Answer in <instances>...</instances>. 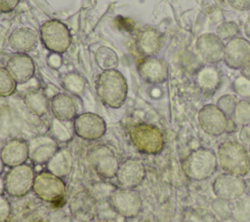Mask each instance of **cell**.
Wrapping results in <instances>:
<instances>
[{"label":"cell","mask_w":250,"mask_h":222,"mask_svg":"<svg viewBox=\"0 0 250 222\" xmlns=\"http://www.w3.org/2000/svg\"><path fill=\"white\" fill-rule=\"evenodd\" d=\"M8 43L17 54H27L37 48L38 36L35 31L28 27H20L10 34Z\"/></svg>","instance_id":"cell-22"},{"label":"cell","mask_w":250,"mask_h":222,"mask_svg":"<svg viewBox=\"0 0 250 222\" xmlns=\"http://www.w3.org/2000/svg\"><path fill=\"white\" fill-rule=\"evenodd\" d=\"M232 216L238 222H250V194H244L232 203Z\"/></svg>","instance_id":"cell-29"},{"label":"cell","mask_w":250,"mask_h":222,"mask_svg":"<svg viewBox=\"0 0 250 222\" xmlns=\"http://www.w3.org/2000/svg\"><path fill=\"white\" fill-rule=\"evenodd\" d=\"M212 190L218 199L233 202L246 193V183L243 177L223 173L213 180Z\"/></svg>","instance_id":"cell-12"},{"label":"cell","mask_w":250,"mask_h":222,"mask_svg":"<svg viewBox=\"0 0 250 222\" xmlns=\"http://www.w3.org/2000/svg\"><path fill=\"white\" fill-rule=\"evenodd\" d=\"M20 0H0V13H11L19 5Z\"/></svg>","instance_id":"cell-39"},{"label":"cell","mask_w":250,"mask_h":222,"mask_svg":"<svg viewBox=\"0 0 250 222\" xmlns=\"http://www.w3.org/2000/svg\"><path fill=\"white\" fill-rule=\"evenodd\" d=\"M96 61L102 70L116 69L118 65V56L109 47L102 46L96 52Z\"/></svg>","instance_id":"cell-28"},{"label":"cell","mask_w":250,"mask_h":222,"mask_svg":"<svg viewBox=\"0 0 250 222\" xmlns=\"http://www.w3.org/2000/svg\"><path fill=\"white\" fill-rule=\"evenodd\" d=\"M23 103L28 111L37 117L45 116L50 109V101L40 89H30L23 94Z\"/></svg>","instance_id":"cell-25"},{"label":"cell","mask_w":250,"mask_h":222,"mask_svg":"<svg viewBox=\"0 0 250 222\" xmlns=\"http://www.w3.org/2000/svg\"><path fill=\"white\" fill-rule=\"evenodd\" d=\"M232 120L237 126H249L250 125V101L247 99H239L232 114Z\"/></svg>","instance_id":"cell-32"},{"label":"cell","mask_w":250,"mask_h":222,"mask_svg":"<svg viewBox=\"0 0 250 222\" xmlns=\"http://www.w3.org/2000/svg\"><path fill=\"white\" fill-rule=\"evenodd\" d=\"M11 214V204L3 196H0V222H6Z\"/></svg>","instance_id":"cell-37"},{"label":"cell","mask_w":250,"mask_h":222,"mask_svg":"<svg viewBox=\"0 0 250 222\" xmlns=\"http://www.w3.org/2000/svg\"><path fill=\"white\" fill-rule=\"evenodd\" d=\"M88 161L96 173L105 179L115 177L120 164L114 151L104 144H100L90 149Z\"/></svg>","instance_id":"cell-7"},{"label":"cell","mask_w":250,"mask_h":222,"mask_svg":"<svg viewBox=\"0 0 250 222\" xmlns=\"http://www.w3.org/2000/svg\"><path fill=\"white\" fill-rule=\"evenodd\" d=\"M238 97L235 93H227L219 97L216 105L229 117L231 118L235 106L238 102Z\"/></svg>","instance_id":"cell-34"},{"label":"cell","mask_w":250,"mask_h":222,"mask_svg":"<svg viewBox=\"0 0 250 222\" xmlns=\"http://www.w3.org/2000/svg\"><path fill=\"white\" fill-rule=\"evenodd\" d=\"M72 122L74 133L81 139L96 141L105 134V121L96 113H81L77 115Z\"/></svg>","instance_id":"cell-10"},{"label":"cell","mask_w":250,"mask_h":222,"mask_svg":"<svg viewBox=\"0 0 250 222\" xmlns=\"http://www.w3.org/2000/svg\"><path fill=\"white\" fill-rule=\"evenodd\" d=\"M66 186L62 179L50 171H41L35 175L32 191L42 201L58 203L65 194Z\"/></svg>","instance_id":"cell-8"},{"label":"cell","mask_w":250,"mask_h":222,"mask_svg":"<svg viewBox=\"0 0 250 222\" xmlns=\"http://www.w3.org/2000/svg\"><path fill=\"white\" fill-rule=\"evenodd\" d=\"M231 87L237 96L242 97V99L250 98V79L249 78L241 74L233 80Z\"/></svg>","instance_id":"cell-35"},{"label":"cell","mask_w":250,"mask_h":222,"mask_svg":"<svg viewBox=\"0 0 250 222\" xmlns=\"http://www.w3.org/2000/svg\"><path fill=\"white\" fill-rule=\"evenodd\" d=\"M5 192V181L4 178L0 175V196L3 195Z\"/></svg>","instance_id":"cell-45"},{"label":"cell","mask_w":250,"mask_h":222,"mask_svg":"<svg viewBox=\"0 0 250 222\" xmlns=\"http://www.w3.org/2000/svg\"><path fill=\"white\" fill-rule=\"evenodd\" d=\"M4 166H5V165L3 164V162H2V160H1V158H0V174L3 172Z\"/></svg>","instance_id":"cell-46"},{"label":"cell","mask_w":250,"mask_h":222,"mask_svg":"<svg viewBox=\"0 0 250 222\" xmlns=\"http://www.w3.org/2000/svg\"><path fill=\"white\" fill-rule=\"evenodd\" d=\"M212 207L220 215H232V208L228 201L217 199L212 203Z\"/></svg>","instance_id":"cell-36"},{"label":"cell","mask_w":250,"mask_h":222,"mask_svg":"<svg viewBox=\"0 0 250 222\" xmlns=\"http://www.w3.org/2000/svg\"><path fill=\"white\" fill-rule=\"evenodd\" d=\"M100 222H116V221L111 220V219H105V220H102V221H100Z\"/></svg>","instance_id":"cell-47"},{"label":"cell","mask_w":250,"mask_h":222,"mask_svg":"<svg viewBox=\"0 0 250 222\" xmlns=\"http://www.w3.org/2000/svg\"><path fill=\"white\" fill-rule=\"evenodd\" d=\"M29 160L37 165L47 164L60 150L59 142L52 135H39L28 141Z\"/></svg>","instance_id":"cell-19"},{"label":"cell","mask_w":250,"mask_h":222,"mask_svg":"<svg viewBox=\"0 0 250 222\" xmlns=\"http://www.w3.org/2000/svg\"><path fill=\"white\" fill-rule=\"evenodd\" d=\"M47 170L62 178L67 176L73 167V159L67 149H60L46 164Z\"/></svg>","instance_id":"cell-26"},{"label":"cell","mask_w":250,"mask_h":222,"mask_svg":"<svg viewBox=\"0 0 250 222\" xmlns=\"http://www.w3.org/2000/svg\"><path fill=\"white\" fill-rule=\"evenodd\" d=\"M129 136L134 147L143 154H159L165 145L164 135L160 129L152 124L140 123L129 130Z\"/></svg>","instance_id":"cell-4"},{"label":"cell","mask_w":250,"mask_h":222,"mask_svg":"<svg viewBox=\"0 0 250 222\" xmlns=\"http://www.w3.org/2000/svg\"><path fill=\"white\" fill-rule=\"evenodd\" d=\"M239 25L233 20H227L221 22L216 28V35L223 41L228 42L233 38H236L240 34Z\"/></svg>","instance_id":"cell-31"},{"label":"cell","mask_w":250,"mask_h":222,"mask_svg":"<svg viewBox=\"0 0 250 222\" xmlns=\"http://www.w3.org/2000/svg\"><path fill=\"white\" fill-rule=\"evenodd\" d=\"M95 90L100 101L112 109L120 108L128 95L127 80L117 69H106L98 74Z\"/></svg>","instance_id":"cell-1"},{"label":"cell","mask_w":250,"mask_h":222,"mask_svg":"<svg viewBox=\"0 0 250 222\" xmlns=\"http://www.w3.org/2000/svg\"><path fill=\"white\" fill-rule=\"evenodd\" d=\"M108 200L115 212L125 218L138 216L143 207L141 196L135 189L122 187L116 189L111 193Z\"/></svg>","instance_id":"cell-9"},{"label":"cell","mask_w":250,"mask_h":222,"mask_svg":"<svg viewBox=\"0 0 250 222\" xmlns=\"http://www.w3.org/2000/svg\"><path fill=\"white\" fill-rule=\"evenodd\" d=\"M49 61H50V64L55 67V68H58L61 66L62 64V59H61V56L60 55H57V54H53L50 56L49 57Z\"/></svg>","instance_id":"cell-41"},{"label":"cell","mask_w":250,"mask_h":222,"mask_svg":"<svg viewBox=\"0 0 250 222\" xmlns=\"http://www.w3.org/2000/svg\"><path fill=\"white\" fill-rule=\"evenodd\" d=\"M218 166L225 173L244 177L250 171V159L248 150L240 142L227 140L217 149Z\"/></svg>","instance_id":"cell-2"},{"label":"cell","mask_w":250,"mask_h":222,"mask_svg":"<svg viewBox=\"0 0 250 222\" xmlns=\"http://www.w3.org/2000/svg\"><path fill=\"white\" fill-rule=\"evenodd\" d=\"M241 74L250 79V61L241 69Z\"/></svg>","instance_id":"cell-44"},{"label":"cell","mask_w":250,"mask_h":222,"mask_svg":"<svg viewBox=\"0 0 250 222\" xmlns=\"http://www.w3.org/2000/svg\"><path fill=\"white\" fill-rule=\"evenodd\" d=\"M17 82L6 67L0 66V96L8 97L17 90Z\"/></svg>","instance_id":"cell-33"},{"label":"cell","mask_w":250,"mask_h":222,"mask_svg":"<svg viewBox=\"0 0 250 222\" xmlns=\"http://www.w3.org/2000/svg\"><path fill=\"white\" fill-rule=\"evenodd\" d=\"M140 77L151 85H160L168 79V66L164 59L156 56H144L137 63Z\"/></svg>","instance_id":"cell-16"},{"label":"cell","mask_w":250,"mask_h":222,"mask_svg":"<svg viewBox=\"0 0 250 222\" xmlns=\"http://www.w3.org/2000/svg\"><path fill=\"white\" fill-rule=\"evenodd\" d=\"M223 61L230 69L241 70L250 61V41L238 36L226 42Z\"/></svg>","instance_id":"cell-13"},{"label":"cell","mask_w":250,"mask_h":222,"mask_svg":"<svg viewBox=\"0 0 250 222\" xmlns=\"http://www.w3.org/2000/svg\"><path fill=\"white\" fill-rule=\"evenodd\" d=\"M0 158L6 166L14 167L29 159L28 142L22 138H11L0 148Z\"/></svg>","instance_id":"cell-18"},{"label":"cell","mask_w":250,"mask_h":222,"mask_svg":"<svg viewBox=\"0 0 250 222\" xmlns=\"http://www.w3.org/2000/svg\"><path fill=\"white\" fill-rule=\"evenodd\" d=\"M229 5L239 12H246L250 10V0H227Z\"/></svg>","instance_id":"cell-38"},{"label":"cell","mask_w":250,"mask_h":222,"mask_svg":"<svg viewBox=\"0 0 250 222\" xmlns=\"http://www.w3.org/2000/svg\"><path fill=\"white\" fill-rule=\"evenodd\" d=\"M248 155H249V159H250V147H249V149H248Z\"/></svg>","instance_id":"cell-48"},{"label":"cell","mask_w":250,"mask_h":222,"mask_svg":"<svg viewBox=\"0 0 250 222\" xmlns=\"http://www.w3.org/2000/svg\"><path fill=\"white\" fill-rule=\"evenodd\" d=\"M182 168L184 173L191 180H205L217 171V155L212 149L205 147L197 148L183 160Z\"/></svg>","instance_id":"cell-3"},{"label":"cell","mask_w":250,"mask_h":222,"mask_svg":"<svg viewBox=\"0 0 250 222\" xmlns=\"http://www.w3.org/2000/svg\"><path fill=\"white\" fill-rule=\"evenodd\" d=\"M50 109L54 118L60 121H73L77 116V107L67 93H56L50 100Z\"/></svg>","instance_id":"cell-23"},{"label":"cell","mask_w":250,"mask_h":222,"mask_svg":"<svg viewBox=\"0 0 250 222\" xmlns=\"http://www.w3.org/2000/svg\"><path fill=\"white\" fill-rule=\"evenodd\" d=\"M225 43L215 33L200 34L195 42V50L205 64L216 65L223 60Z\"/></svg>","instance_id":"cell-15"},{"label":"cell","mask_w":250,"mask_h":222,"mask_svg":"<svg viewBox=\"0 0 250 222\" xmlns=\"http://www.w3.org/2000/svg\"><path fill=\"white\" fill-rule=\"evenodd\" d=\"M68 208L71 216L80 222H91L97 215V200L90 191L76 192L69 200Z\"/></svg>","instance_id":"cell-14"},{"label":"cell","mask_w":250,"mask_h":222,"mask_svg":"<svg viewBox=\"0 0 250 222\" xmlns=\"http://www.w3.org/2000/svg\"><path fill=\"white\" fill-rule=\"evenodd\" d=\"M243 32L245 36L250 40V15L245 18L243 23Z\"/></svg>","instance_id":"cell-43"},{"label":"cell","mask_w":250,"mask_h":222,"mask_svg":"<svg viewBox=\"0 0 250 222\" xmlns=\"http://www.w3.org/2000/svg\"><path fill=\"white\" fill-rule=\"evenodd\" d=\"M43 46L52 54H64L70 47L72 37L69 28L59 19L46 20L39 28Z\"/></svg>","instance_id":"cell-5"},{"label":"cell","mask_w":250,"mask_h":222,"mask_svg":"<svg viewBox=\"0 0 250 222\" xmlns=\"http://www.w3.org/2000/svg\"><path fill=\"white\" fill-rule=\"evenodd\" d=\"M163 34L156 28L146 26L142 28L136 37L139 52L145 56H156L163 46Z\"/></svg>","instance_id":"cell-21"},{"label":"cell","mask_w":250,"mask_h":222,"mask_svg":"<svg viewBox=\"0 0 250 222\" xmlns=\"http://www.w3.org/2000/svg\"><path fill=\"white\" fill-rule=\"evenodd\" d=\"M249 126H250V125H249Z\"/></svg>","instance_id":"cell-49"},{"label":"cell","mask_w":250,"mask_h":222,"mask_svg":"<svg viewBox=\"0 0 250 222\" xmlns=\"http://www.w3.org/2000/svg\"><path fill=\"white\" fill-rule=\"evenodd\" d=\"M51 135L58 142H67L73 137L74 129L72 121H60L56 118L53 119L50 125Z\"/></svg>","instance_id":"cell-27"},{"label":"cell","mask_w":250,"mask_h":222,"mask_svg":"<svg viewBox=\"0 0 250 222\" xmlns=\"http://www.w3.org/2000/svg\"><path fill=\"white\" fill-rule=\"evenodd\" d=\"M229 117L216 104H205L197 113V122L200 129L212 136L225 133Z\"/></svg>","instance_id":"cell-11"},{"label":"cell","mask_w":250,"mask_h":222,"mask_svg":"<svg viewBox=\"0 0 250 222\" xmlns=\"http://www.w3.org/2000/svg\"><path fill=\"white\" fill-rule=\"evenodd\" d=\"M35 175L33 167L27 164L11 167L4 177L5 192L15 198L27 195L32 190Z\"/></svg>","instance_id":"cell-6"},{"label":"cell","mask_w":250,"mask_h":222,"mask_svg":"<svg viewBox=\"0 0 250 222\" xmlns=\"http://www.w3.org/2000/svg\"><path fill=\"white\" fill-rule=\"evenodd\" d=\"M62 87L69 93L80 95L85 90V81L78 73L70 72L63 77Z\"/></svg>","instance_id":"cell-30"},{"label":"cell","mask_w":250,"mask_h":222,"mask_svg":"<svg viewBox=\"0 0 250 222\" xmlns=\"http://www.w3.org/2000/svg\"><path fill=\"white\" fill-rule=\"evenodd\" d=\"M239 142L243 146L250 147V126H243L241 127L238 134Z\"/></svg>","instance_id":"cell-40"},{"label":"cell","mask_w":250,"mask_h":222,"mask_svg":"<svg viewBox=\"0 0 250 222\" xmlns=\"http://www.w3.org/2000/svg\"><path fill=\"white\" fill-rule=\"evenodd\" d=\"M146 174V167L141 160L127 159L119 164L115 177L120 187L135 189L144 181Z\"/></svg>","instance_id":"cell-17"},{"label":"cell","mask_w":250,"mask_h":222,"mask_svg":"<svg viewBox=\"0 0 250 222\" xmlns=\"http://www.w3.org/2000/svg\"><path fill=\"white\" fill-rule=\"evenodd\" d=\"M222 75L216 65L206 64L201 67L195 75L197 87L206 93H212L217 91L221 84Z\"/></svg>","instance_id":"cell-24"},{"label":"cell","mask_w":250,"mask_h":222,"mask_svg":"<svg viewBox=\"0 0 250 222\" xmlns=\"http://www.w3.org/2000/svg\"><path fill=\"white\" fill-rule=\"evenodd\" d=\"M236 130H237V124L232 120V118H229L226 132H228V133L234 132V131H236Z\"/></svg>","instance_id":"cell-42"},{"label":"cell","mask_w":250,"mask_h":222,"mask_svg":"<svg viewBox=\"0 0 250 222\" xmlns=\"http://www.w3.org/2000/svg\"><path fill=\"white\" fill-rule=\"evenodd\" d=\"M6 68L17 84H24L32 79L35 73V64L27 54H16L7 61Z\"/></svg>","instance_id":"cell-20"}]
</instances>
